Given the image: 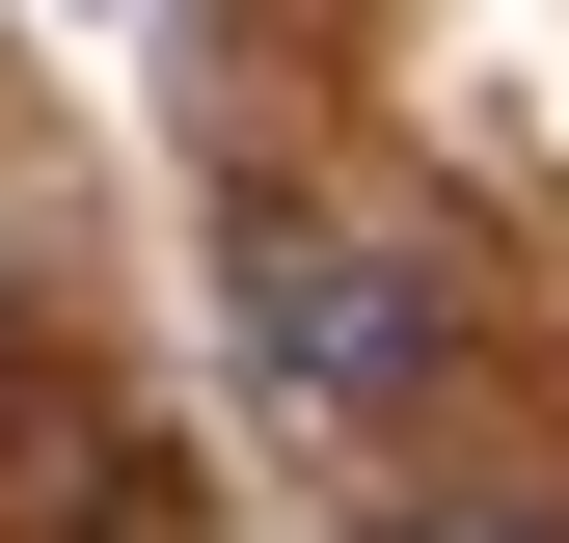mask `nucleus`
Here are the masks:
<instances>
[{
    "label": "nucleus",
    "mask_w": 569,
    "mask_h": 543,
    "mask_svg": "<svg viewBox=\"0 0 569 543\" xmlns=\"http://www.w3.org/2000/svg\"><path fill=\"white\" fill-rule=\"evenodd\" d=\"M244 354H271V407H407L435 381V272L299 218V245H244Z\"/></svg>",
    "instance_id": "obj_1"
},
{
    "label": "nucleus",
    "mask_w": 569,
    "mask_h": 543,
    "mask_svg": "<svg viewBox=\"0 0 569 543\" xmlns=\"http://www.w3.org/2000/svg\"><path fill=\"white\" fill-rule=\"evenodd\" d=\"M380 543H569V516H542V490H407Z\"/></svg>",
    "instance_id": "obj_2"
}]
</instances>
